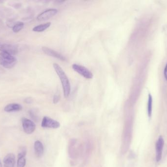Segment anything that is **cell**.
Listing matches in <instances>:
<instances>
[{
	"label": "cell",
	"mask_w": 167,
	"mask_h": 167,
	"mask_svg": "<svg viewBox=\"0 0 167 167\" xmlns=\"http://www.w3.org/2000/svg\"><path fill=\"white\" fill-rule=\"evenodd\" d=\"M53 67L61 82L62 87L63 89L64 96L66 98H67L69 96L71 90L70 82L68 77L64 72V71L62 69L60 66H59V65L56 63H54Z\"/></svg>",
	"instance_id": "6da1fadb"
},
{
	"label": "cell",
	"mask_w": 167,
	"mask_h": 167,
	"mask_svg": "<svg viewBox=\"0 0 167 167\" xmlns=\"http://www.w3.org/2000/svg\"><path fill=\"white\" fill-rule=\"evenodd\" d=\"M17 63V59L12 55L7 53L0 52V65L7 69H11Z\"/></svg>",
	"instance_id": "7a4b0ae2"
},
{
	"label": "cell",
	"mask_w": 167,
	"mask_h": 167,
	"mask_svg": "<svg viewBox=\"0 0 167 167\" xmlns=\"http://www.w3.org/2000/svg\"><path fill=\"white\" fill-rule=\"evenodd\" d=\"M72 67L73 70L77 72L79 74L83 76V77L87 79H91L93 77V74L89 69L84 66L80 65L74 64L72 65Z\"/></svg>",
	"instance_id": "3957f363"
},
{
	"label": "cell",
	"mask_w": 167,
	"mask_h": 167,
	"mask_svg": "<svg viewBox=\"0 0 167 167\" xmlns=\"http://www.w3.org/2000/svg\"><path fill=\"white\" fill-rule=\"evenodd\" d=\"M22 128L24 131L27 134L33 133L36 129V125L34 123L30 120L25 118L22 119Z\"/></svg>",
	"instance_id": "277c9868"
},
{
	"label": "cell",
	"mask_w": 167,
	"mask_h": 167,
	"mask_svg": "<svg viewBox=\"0 0 167 167\" xmlns=\"http://www.w3.org/2000/svg\"><path fill=\"white\" fill-rule=\"evenodd\" d=\"M41 126L44 128L56 129L60 126V124L56 120L46 116L44 117L43 119Z\"/></svg>",
	"instance_id": "5b68a950"
},
{
	"label": "cell",
	"mask_w": 167,
	"mask_h": 167,
	"mask_svg": "<svg viewBox=\"0 0 167 167\" xmlns=\"http://www.w3.org/2000/svg\"><path fill=\"white\" fill-rule=\"evenodd\" d=\"M57 12L58 10L56 9H47L39 14L37 19L39 21H46L51 18V17H53Z\"/></svg>",
	"instance_id": "8992f818"
},
{
	"label": "cell",
	"mask_w": 167,
	"mask_h": 167,
	"mask_svg": "<svg viewBox=\"0 0 167 167\" xmlns=\"http://www.w3.org/2000/svg\"><path fill=\"white\" fill-rule=\"evenodd\" d=\"M164 145V141L162 136H159L155 145L156 160L157 162L160 161L161 159Z\"/></svg>",
	"instance_id": "52a82bcc"
},
{
	"label": "cell",
	"mask_w": 167,
	"mask_h": 167,
	"mask_svg": "<svg viewBox=\"0 0 167 167\" xmlns=\"http://www.w3.org/2000/svg\"><path fill=\"white\" fill-rule=\"evenodd\" d=\"M0 51L3 52L7 53L10 55H16L18 52L17 46L11 44H3L0 46Z\"/></svg>",
	"instance_id": "ba28073f"
},
{
	"label": "cell",
	"mask_w": 167,
	"mask_h": 167,
	"mask_svg": "<svg viewBox=\"0 0 167 167\" xmlns=\"http://www.w3.org/2000/svg\"><path fill=\"white\" fill-rule=\"evenodd\" d=\"M42 50L44 53H46V55H48L52 56V57L56 58H58L61 61H66V58H65V56H64L63 55H61L60 53H58L56 51H54L53 50L51 49L50 48H48L46 47H43Z\"/></svg>",
	"instance_id": "9c48e42d"
},
{
	"label": "cell",
	"mask_w": 167,
	"mask_h": 167,
	"mask_svg": "<svg viewBox=\"0 0 167 167\" xmlns=\"http://www.w3.org/2000/svg\"><path fill=\"white\" fill-rule=\"evenodd\" d=\"M4 167H14L15 164V156L13 153H9L4 159Z\"/></svg>",
	"instance_id": "30bf717a"
},
{
	"label": "cell",
	"mask_w": 167,
	"mask_h": 167,
	"mask_svg": "<svg viewBox=\"0 0 167 167\" xmlns=\"http://www.w3.org/2000/svg\"><path fill=\"white\" fill-rule=\"evenodd\" d=\"M34 150L37 157H41L44 154V146L42 142L40 141H36L34 143Z\"/></svg>",
	"instance_id": "8fae6325"
},
{
	"label": "cell",
	"mask_w": 167,
	"mask_h": 167,
	"mask_svg": "<svg viewBox=\"0 0 167 167\" xmlns=\"http://www.w3.org/2000/svg\"><path fill=\"white\" fill-rule=\"evenodd\" d=\"M22 109L21 105L18 104H10L7 105L4 108V110L7 112L19 111Z\"/></svg>",
	"instance_id": "7c38bea8"
},
{
	"label": "cell",
	"mask_w": 167,
	"mask_h": 167,
	"mask_svg": "<svg viewBox=\"0 0 167 167\" xmlns=\"http://www.w3.org/2000/svg\"><path fill=\"white\" fill-rule=\"evenodd\" d=\"M51 25V22L46 23L45 24H41L39 25L35 26L34 28H33V31H35V32H43L45 30H46L47 28H48Z\"/></svg>",
	"instance_id": "4fadbf2b"
},
{
	"label": "cell",
	"mask_w": 167,
	"mask_h": 167,
	"mask_svg": "<svg viewBox=\"0 0 167 167\" xmlns=\"http://www.w3.org/2000/svg\"><path fill=\"white\" fill-rule=\"evenodd\" d=\"M152 108H153V97L151 95V94H149L148 96V101H147V114L150 118L152 116Z\"/></svg>",
	"instance_id": "5bb4252c"
},
{
	"label": "cell",
	"mask_w": 167,
	"mask_h": 167,
	"mask_svg": "<svg viewBox=\"0 0 167 167\" xmlns=\"http://www.w3.org/2000/svg\"><path fill=\"white\" fill-rule=\"evenodd\" d=\"M24 27V23L20 22L17 23L13 26L12 30L13 32L17 33L19 32L22 30Z\"/></svg>",
	"instance_id": "9a60e30c"
},
{
	"label": "cell",
	"mask_w": 167,
	"mask_h": 167,
	"mask_svg": "<svg viewBox=\"0 0 167 167\" xmlns=\"http://www.w3.org/2000/svg\"><path fill=\"white\" fill-rule=\"evenodd\" d=\"M26 164L25 157H18L17 167H24Z\"/></svg>",
	"instance_id": "2e32d148"
},
{
	"label": "cell",
	"mask_w": 167,
	"mask_h": 167,
	"mask_svg": "<svg viewBox=\"0 0 167 167\" xmlns=\"http://www.w3.org/2000/svg\"><path fill=\"white\" fill-rule=\"evenodd\" d=\"M59 100H60V97H59V96H54L53 98V103H54V104L57 103L59 101Z\"/></svg>",
	"instance_id": "e0dca14e"
},
{
	"label": "cell",
	"mask_w": 167,
	"mask_h": 167,
	"mask_svg": "<svg viewBox=\"0 0 167 167\" xmlns=\"http://www.w3.org/2000/svg\"><path fill=\"white\" fill-rule=\"evenodd\" d=\"M25 103H27V104H30V103H32L33 100H32L31 98H25Z\"/></svg>",
	"instance_id": "ac0fdd59"
},
{
	"label": "cell",
	"mask_w": 167,
	"mask_h": 167,
	"mask_svg": "<svg viewBox=\"0 0 167 167\" xmlns=\"http://www.w3.org/2000/svg\"><path fill=\"white\" fill-rule=\"evenodd\" d=\"M164 77L166 80H167V63L166 64V66L164 69Z\"/></svg>",
	"instance_id": "d6986e66"
},
{
	"label": "cell",
	"mask_w": 167,
	"mask_h": 167,
	"mask_svg": "<svg viewBox=\"0 0 167 167\" xmlns=\"http://www.w3.org/2000/svg\"><path fill=\"white\" fill-rule=\"evenodd\" d=\"M3 167V165H2V163H1V160H0V167Z\"/></svg>",
	"instance_id": "ffe728a7"
}]
</instances>
